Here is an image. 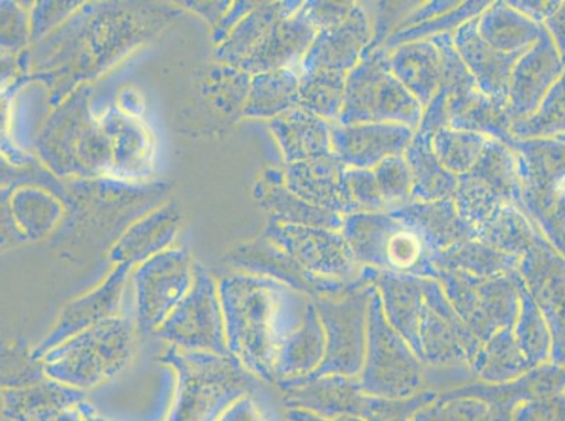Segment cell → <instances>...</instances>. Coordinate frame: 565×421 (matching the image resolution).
Masks as SVG:
<instances>
[{
    "instance_id": "1",
    "label": "cell",
    "mask_w": 565,
    "mask_h": 421,
    "mask_svg": "<svg viewBox=\"0 0 565 421\" xmlns=\"http://www.w3.org/2000/svg\"><path fill=\"white\" fill-rule=\"evenodd\" d=\"M218 292L230 353L260 381L276 384L281 343L300 325L310 301L282 282L255 274L224 277Z\"/></svg>"
},
{
    "instance_id": "2",
    "label": "cell",
    "mask_w": 565,
    "mask_h": 421,
    "mask_svg": "<svg viewBox=\"0 0 565 421\" xmlns=\"http://www.w3.org/2000/svg\"><path fill=\"white\" fill-rule=\"evenodd\" d=\"M470 367L426 366L385 316L382 296L374 290L367 312V346L358 382L364 393L408 399L476 382ZM445 390V392H446Z\"/></svg>"
},
{
    "instance_id": "3",
    "label": "cell",
    "mask_w": 565,
    "mask_h": 421,
    "mask_svg": "<svg viewBox=\"0 0 565 421\" xmlns=\"http://www.w3.org/2000/svg\"><path fill=\"white\" fill-rule=\"evenodd\" d=\"M159 361L177 377L167 421H218L235 400L259 387L260 379L233 354L221 356L169 346Z\"/></svg>"
},
{
    "instance_id": "4",
    "label": "cell",
    "mask_w": 565,
    "mask_h": 421,
    "mask_svg": "<svg viewBox=\"0 0 565 421\" xmlns=\"http://www.w3.org/2000/svg\"><path fill=\"white\" fill-rule=\"evenodd\" d=\"M138 327L130 317L115 316L86 328L50 350L43 359L47 378L87 390L115 379L137 350Z\"/></svg>"
},
{
    "instance_id": "5",
    "label": "cell",
    "mask_w": 565,
    "mask_h": 421,
    "mask_svg": "<svg viewBox=\"0 0 565 421\" xmlns=\"http://www.w3.org/2000/svg\"><path fill=\"white\" fill-rule=\"evenodd\" d=\"M390 51L379 48L363 58L347 76L345 101L338 125H393L416 130L424 107L407 87L395 78L388 63Z\"/></svg>"
},
{
    "instance_id": "6",
    "label": "cell",
    "mask_w": 565,
    "mask_h": 421,
    "mask_svg": "<svg viewBox=\"0 0 565 421\" xmlns=\"http://www.w3.org/2000/svg\"><path fill=\"white\" fill-rule=\"evenodd\" d=\"M374 290L376 285L356 279L345 294L312 300L326 331V357L315 373L292 379L310 381L323 375L358 377L362 373L367 346L369 304Z\"/></svg>"
},
{
    "instance_id": "7",
    "label": "cell",
    "mask_w": 565,
    "mask_h": 421,
    "mask_svg": "<svg viewBox=\"0 0 565 421\" xmlns=\"http://www.w3.org/2000/svg\"><path fill=\"white\" fill-rule=\"evenodd\" d=\"M457 315L482 344L515 326L523 279L519 271L505 277H479L459 270H438L436 276Z\"/></svg>"
},
{
    "instance_id": "8",
    "label": "cell",
    "mask_w": 565,
    "mask_h": 421,
    "mask_svg": "<svg viewBox=\"0 0 565 421\" xmlns=\"http://www.w3.org/2000/svg\"><path fill=\"white\" fill-rule=\"evenodd\" d=\"M156 336L183 350L230 356L218 285L202 266H194L192 289Z\"/></svg>"
},
{
    "instance_id": "9",
    "label": "cell",
    "mask_w": 565,
    "mask_h": 421,
    "mask_svg": "<svg viewBox=\"0 0 565 421\" xmlns=\"http://www.w3.org/2000/svg\"><path fill=\"white\" fill-rule=\"evenodd\" d=\"M425 304L418 325V357L426 366L472 367L482 344L457 315L436 279H423Z\"/></svg>"
},
{
    "instance_id": "10",
    "label": "cell",
    "mask_w": 565,
    "mask_h": 421,
    "mask_svg": "<svg viewBox=\"0 0 565 421\" xmlns=\"http://www.w3.org/2000/svg\"><path fill=\"white\" fill-rule=\"evenodd\" d=\"M194 266L183 250L161 251L134 276L136 323L142 335H156L193 285Z\"/></svg>"
},
{
    "instance_id": "11",
    "label": "cell",
    "mask_w": 565,
    "mask_h": 421,
    "mask_svg": "<svg viewBox=\"0 0 565 421\" xmlns=\"http://www.w3.org/2000/svg\"><path fill=\"white\" fill-rule=\"evenodd\" d=\"M266 236L308 273L345 282L362 273L363 267L338 230L274 223Z\"/></svg>"
},
{
    "instance_id": "12",
    "label": "cell",
    "mask_w": 565,
    "mask_h": 421,
    "mask_svg": "<svg viewBox=\"0 0 565 421\" xmlns=\"http://www.w3.org/2000/svg\"><path fill=\"white\" fill-rule=\"evenodd\" d=\"M413 128L393 122L332 125V153L347 168L370 169L392 156H404L415 137Z\"/></svg>"
},
{
    "instance_id": "13",
    "label": "cell",
    "mask_w": 565,
    "mask_h": 421,
    "mask_svg": "<svg viewBox=\"0 0 565 421\" xmlns=\"http://www.w3.org/2000/svg\"><path fill=\"white\" fill-rule=\"evenodd\" d=\"M373 40L372 22L363 3H356L347 20L335 28L318 32L302 58V74L316 71L349 74L361 63Z\"/></svg>"
},
{
    "instance_id": "14",
    "label": "cell",
    "mask_w": 565,
    "mask_h": 421,
    "mask_svg": "<svg viewBox=\"0 0 565 421\" xmlns=\"http://www.w3.org/2000/svg\"><path fill=\"white\" fill-rule=\"evenodd\" d=\"M347 169L335 155L291 163L285 174L286 187L308 204L348 217L361 210L347 187Z\"/></svg>"
},
{
    "instance_id": "15",
    "label": "cell",
    "mask_w": 565,
    "mask_h": 421,
    "mask_svg": "<svg viewBox=\"0 0 565 421\" xmlns=\"http://www.w3.org/2000/svg\"><path fill=\"white\" fill-rule=\"evenodd\" d=\"M131 266L130 263L118 265L99 289L82 296L81 300L71 302L61 313L49 336L40 343L39 347L34 348L35 357L41 359L54 347L86 328L118 316L122 290H125L127 274Z\"/></svg>"
},
{
    "instance_id": "16",
    "label": "cell",
    "mask_w": 565,
    "mask_h": 421,
    "mask_svg": "<svg viewBox=\"0 0 565 421\" xmlns=\"http://www.w3.org/2000/svg\"><path fill=\"white\" fill-rule=\"evenodd\" d=\"M454 44L482 94L508 106L512 72L525 53L505 54L492 48L479 33V18L456 30Z\"/></svg>"
},
{
    "instance_id": "17",
    "label": "cell",
    "mask_w": 565,
    "mask_h": 421,
    "mask_svg": "<svg viewBox=\"0 0 565 421\" xmlns=\"http://www.w3.org/2000/svg\"><path fill=\"white\" fill-rule=\"evenodd\" d=\"M423 240L430 253H439L466 240L476 239V230L460 217L454 198L414 202L388 210Z\"/></svg>"
},
{
    "instance_id": "18",
    "label": "cell",
    "mask_w": 565,
    "mask_h": 421,
    "mask_svg": "<svg viewBox=\"0 0 565 421\" xmlns=\"http://www.w3.org/2000/svg\"><path fill=\"white\" fill-rule=\"evenodd\" d=\"M317 29L308 22L301 9L292 17L280 20L249 51L241 65L254 74H265L305 58L317 37Z\"/></svg>"
},
{
    "instance_id": "19",
    "label": "cell",
    "mask_w": 565,
    "mask_h": 421,
    "mask_svg": "<svg viewBox=\"0 0 565 421\" xmlns=\"http://www.w3.org/2000/svg\"><path fill=\"white\" fill-rule=\"evenodd\" d=\"M86 399L84 390L66 387L54 379L23 388L2 389L3 421H58L71 406Z\"/></svg>"
},
{
    "instance_id": "20",
    "label": "cell",
    "mask_w": 565,
    "mask_h": 421,
    "mask_svg": "<svg viewBox=\"0 0 565 421\" xmlns=\"http://www.w3.org/2000/svg\"><path fill=\"white\" fill-rule=\"evenodd\" d=\"M270 130L279 142L287 164L333 155L331 122L299 106L274 118Z\"/></svg>"
},
{
    "instance_id": "21",
    "label": "cell",
    "mask_w": 565,
    "mask_h": 421,
    "mask_svg": "<svg viewBox=\"0 0 565 421\" xmlns=\"http://www.w3.org/2000/svg\"><path fill=\"white\" fill-rule=\"evenodd\" d=\"M423 279L424 277L379 270L374 281L390 325L408 342L416 356L419 352V316L425 304Z\"/></svg>"
},
{
    "instance_id": "22",
    "label": "cell",
    "mask_w": 565,
    "mask_h": 421,
    "mask_svg": "<svg viewBox=\"0 0 565 421\" xmlns=\"http://www.w3.org/2000/svg\"><path fill=\"white\" fill-rule=\"evenodd\" d=\"M326 331L315 301H310L300 325L281 343L276 359L277 382L315 373L326 357Z\"/></svg>"
},
{
    "instance_id": "23",
    "label": "cell",
    "mask_w": 565,
    "mask_h": 421,
    "mask_svg": "<svg viewBox=\"0 0 565 421\" xmlns=\"http://www.w3.org/2000/svg\"><path fill=\"white\" fill-rule=\"evenodd\" d=\"M388 63L395 78L407 87L425 109L440 86L439 48L430 40L414 41L390 51Z\"/></svg>"
},
{
    "instance_id": "24",
    "label": "cell",
    "mask_w": 565,
    "mask_h": 421,
    "mask_svg": "<svg viewBox=\"0 0 565 421\" xmlns=\"http://www.w3.org/2000/svg\"><path fill=\"white\" fill-rule=\"evenodd\" d=\"M434 136L416 132L413 142L404 153L413 173L414 202H436L454 198L459 176L450 173L440 163L433 145Z\"/></svg>"
},
{
    "instance_id": "25",
    "label": "cell",
    "mask_w": 565,
    "mask_h": 421,
    "mask_svg": "<svg viewBox=\"0 0 565 421\" xmlns=\"http://www.w3.org/2000/svg\"><path fill=\"white\" fill-rule=\"evenodd\" d=\"M285 174L279 180L269 177L262 183L256 192L262 205L269 209L276 224L302 225V227H317L341 230L343 219L341 215L330 213L316 205L308 204L297 197L289 188L282 186Z\"/></svg>"
},
{
    "instance_id": "26",
    "label": "cell",
    "mask_w": 565,
    "mask_h": 421,
    "mask_svg": "<svg viewBox=\"0 0 565 421\" xmlns=\"http://www.w3.org/2000/svg\"><path fill=\"white\" fill-rule=\"evenodd\" d=\"M479 33L492 48L505 54L526 53L539 37L536 24L508 2H495L479 18Z\"/></svg>"
},
{
    "instance_id": "27",
    "label": "cell",
    "mask_w": 565,
    "mask_h": 421,
    "mask_svg": "<svg viewBox=\"0 0 565 421\" xmlns=\"http://www.w3.org/2000/svg\"><path fill=\"white\" fill-rule=\"evenodd\" d=\"M433 260L438 270H459L479 277H505L516 273L522 258L471 239L435 253Z\"/></svg>"
},
{
    "instance_id": "28",
    "label": "cell",
    "mask_w": 565,
    "mask_h": 421,
    "mask_svg": "<svg viewBox=\"0 0 565 421\" xmlns=\"http://www.w3.org/2000/svg\"><path fill=\"white\" fill-rule=\"evenodd\" d=\"M532 367L519 346L515 326H510L482 346L471 369L486 384H505L531 373Z\"/></svg>"
},
{
    "instance_id": "29",
    "label": "cell",
    "mask_w": 565,
    "mask_h": 421,
    "mask_svg": "<svg viewBox=\"0 0 565 421\" xmlns=\"http://www.w3.org/2000/svg\"><path fill=\"white\" fill-rule=\"evenodd\" d=\"M179 215L167 208L143 219L128 233L113 250V260L118 263H143L152 256L161 253L177 234Z\"/></svg>"
},
{
    "instance_id": "30",
    "label": "cell",
    "mask_w": 565,
    "mask_h": 421,
    "mask_svg": "<svg viewBox=\"0 0 565 421\" xmlns=\"http://www.w3.org/2000/svg\"><path fill=\"white\" fill-rule=\"evenodd\" d=\"M510 410L495 400L476 397L463 387L446 390L411 421H507Z\"/></svg>"
},
{
    "instance_id": "31",
    "label": "cell",
    "mask_w": 565,
    "mask_h": 421,
    "mask_svg": "<svg viewBox=\"0 0 565 421\" xmlns=\"http://www.w3.org/2000/svg\"><path fill=\"white\" fill-rule=\"evenodd\" d=\"M469 174L494 190L508 204L515 205L519 209L523 208L518 153L505 143L490 138Z\"/></svg>"
},
{
    "instance_id": "32",
    "label": "cell",
    "mask_w": 565,
    "mask_h": 421,
    "mask_svg": "<svg viewBox=\"0 0 565 421\" xmlns=\"http://www.w3.org/2000/svg\"><path fill=\"white\" fill-rule=\"evenodd\" d=\"M300 78L295 72L277 69L256 75L249 87L245 115L276 118L299 106Z\"/></svg>"
},
{
    "instance_id": "33",
    "label": "cell",
    "mask_w": 565,
    "mask_h": 421,
    "mask_svg": "<svg viewBox=\"0 0 565 421\" xmlns=\"http://www.w3.org/2000/svg\"><path fill=\"white\" fill-rule=\"evenodd\" d=\"M347 76L342 72L316 71L300 76L299 107L323 120L338 121L345 101Z\"/></svg>"
},
{
    "instance_id": "34",
    "label": "cell",
    "mask_w": 565,
    "mask_h": 421,
    "mask_svg": "<svg viewBox=\"0 0 565 421\" xmlns=\"http://www.w3.org/2000/svg\"><path fill=\"white\" fill-rule=\"evenodd\" d=\"M475 230L477 240L503 253L523 258L532 249L531 228L515 205H507Z\"/></svg>"
},
{
    "instance_id": "35",
    "label": "cell",
    "mask_w": 565,
    "mask_h": 421,
    "mask_svg": "<svg viewBox=\"0 0 565 421\" xmlns=\"http://www.w3.org/2000/svg\"><path fill=\"white\" fill-rule=\"evenodd\" d=\"M299 2L270 3L259 8L258 12L250 14L243 24L236 29L233 37L221 48L220 58L230 61H244L249 51L259 43L262 37L269 32L280 20L292 17L296 10H300Z\"/></svg>"
},
{
    "instance_id": "36",
    "label": "cell",
    "mask_w": 565,
    "mask_h": 421,
    "mask_svg": "<svg viewBox=\"0 0 565 421\" xmlns=\"http://www.w3.org/2000/svg\"><path fill=\"white\" fill-rule=\"evenodd\" d=\"M488 140L482 133L445 128L435 133L433 145L444 168L461 176L475 168Z\"/></svg>"
},
{
    "instance_id": "37",
    "label": "cell",
    "mask_w": 565,
    "mask_h": 421,
    "mask_svg": "<svg viewBox=\"0 0 565 421\" xmlns=\"http://www.w3.org/2000/svg\"><path fill=\"white\" fill-rule=\"evenodd\" d=\"M454 202L460 217L475 229L488 223L498 210L511 205L494 190L469 173L459 176Z\"/></svg>"
},
{
    "instance_id": "38",
    "label": "cell",
    "mask_w": 565,
    "mask_h": 421,
    "mask_svg": "<svg viewBox=\"0 0 565 421\" xmlns=\"http://www.w3.org/2000/svg\"><path fill=\"white\" fill-rule=\"evenodd\" d=\"M490 7V2H466L450 10V12L441 14L439 18L429 20V22L414 25V28L399 30L392 37L385 41L384 50L392 51L399 45L414 43V41L429 40L436 35L448 34L451 30H457L470 20L480 18L486 9Z\"/></svg>"
},
{
    "instance_id": "39",
    "label": "cell",
    "mask_w": 565,
    "mask_h": 421,
    "mask_svg": "<svg viewBox=\"0 0 565 421\" xmlns=\"http://www.w3.org/2000/svg\"><path fill=\"white\" fill-rule=\"evenodd\" d=\"M47 378L43 359L35 357L23 343L4 346L2 352V388H23Z\"/></svg>"
},
{
    "instance_id": "40",
    "label": "cell",
    "mask_w": 565,
    "mask_h": 421,
    "mask_svg": "<svg viewBox=\"0 0 565 421\" xmlns=\"http://www.w3.org/2000/svg\"><path fill=\"white\" fill-rule=\"evenodd\" d=\"M373 172L376 174L380 192L387 205V213L413 199V173L404 156L387 158L377 164Z\"/></svg>"
},
{
    "instance_id": "41",
    "label": "cell",
    "mask_w": 565,
    "mask_h": 421,
    "mask_svg": "<svg viewBox=\"0 0 565 421\" xmlns=\"http://www.w3.org/2000/svg\"><path fill=\"white\" fill-rule=\"evenodd\" d=\"M521 311L515 327V336L521 346V350L525 354L529 363L534 364L541 361L546 356V343L542 335V327L539 326V315L536 306H534L531 294L526 291L525 282H522L521 290Z\"/></svg>"
},
{
    "instance_id": "42",
    "label": "cell",
    "mask_w": 565,
    "mask_h": 421,
    "mask_svg": "<svg viewBox=\"0 0 565 421\" xmlns=\"http://www.w3.org/2000/svg\"><path fill=\"white\" fill-rule=\"evenodd\" d=\"M372 4L373 7H364L367 10L370 22H372L373 40L372 43H370L366 53L363 54V58L373 54L374 51L383 48L385 41L392 37L395 30L398 29V25L423 3L376 2Z\"/></svg>"
},
{
    "instance_id": "43",
    "label": "cell",
    "mask_w": 565,
    "mask_h": 421,
    "mask_svg": "<svg viewBox=\"0 0 565 421\" xmlns=\"http://www.w3.org/2000/svg\"><path fill=\"white\" fill-rule=\"evenodd\" d=\"M345 182L354 204L361 213H387L376 174L370 169L348 168Z\"/></svg>"
},
{
    "instance_id": "44",
    "label": "cell",
    "mask_w": 565,
    "mask_h": 421,
    "mask_svg": "<svg viewBox=\"0 0 565 421\" xmlns=\"http://www.w3.org/2000/svg\"><path fill=\"white\" fill-rule=\"evenodd\" d=\"M354 2H310L306 7H301V12L317 29V32L335 28L347 20L352 13Z\"/></svg>"
},
{
    "instance_id": "45",
    "label": "cell",
    "mask_w": 565,
    "mask_h": 421,
    "mask_svg": "<svg viewBox=\"0 0 565 421\" xmlns=\"http://www.w3.org/2000/svg\"><path fill=\"white\" fill-rule=\"evenodd\" d=\"M460 3L461 2H454V0H448V2H441V0H439V2L426 3L425 7H419L418 9L414 10V12L411 13L409 17L398 25V29L395 30V32L429 22V20L439 18L441 14L450 12V10L459 7Z\"/></svg>"
},
{
    "instance_id": "46",
    "label": "cell",
    "mask_w": 565,
    "mask_h": 421,
    "mask_svg": "<svg viewBox=\"0 0 565 421\" xmlns=\"http://www.w3.org/2000/svg\"><path fill=\"white\" fill-rule=\"evenodd\" d=\"M218 421H266L264 413L252 395L235 400Z\"/></svg>"
},
{
    "instance_id": "47",
    "label": "cell",
    "mask_w": 565,
    "mask_h": 421,
    "mask_svg": "<svg viewBox=\"0 0 565 421\" xmlns=\"http://www.w3.org/2000/svg\"><path fill=\"white\" fill-rule=\"evenodd\" d=\"M58 421H113L102 414L89 400L84 399L81 402L71 406L65 410Z\"/></svg>"
},
{
    "instance_id": "48",
    "label": "cell",
    "mask_w": 565,
    "mask_h": 421,
    "mask_svg": "<svg viewBox=\"0 0 565 421\" xmlns=\"http://www.w3.org/2000/svg\"><path fill=\"white\" fill-rule=\"evenodd\" d=\"M286 418L289 421H364L361 418H354V415H339L337 419H323L320 418V415L299 409H286Z\"/></svg>"
}]
</instances>
